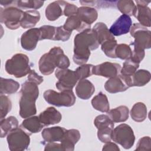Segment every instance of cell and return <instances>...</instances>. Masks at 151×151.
Masks as SVG:
<instances>
[{
    "mask_svg": "<svg viewBox=\"0 0 151 151\" xmlns=\"http://www.w3.org/2000/svg\"><path fill=\"white\" fill-rule=\"evenodd\" d=\"M129 110L126 106H120L109 110L107 115L114 123L124 122L129 118Z\"/></svg>",
    "mask_w": 151,
    "mask_h": 151,
    "instance_id": "4316f807",
    "label": "cell"
},
{
    "mask_svg": "<svg viewBox=\"0 0 151 151\" xmlns=\"http://www.w3.org/2000/svg\"><path fill=\"white\" fill-rule=\"evenodd\" d=\"M132 25L130 17L122 14L110 27L109 31L114 36H120L128 33Z\"/></svg>",
    "mask_w": 151,
    "mask_h": 151,
    "instance_id": "2e32d148",
    "label": "cell"
},
{
    "mask_svg": "<svg viewBox=\"0 0 151 151\" xmlns=\"http://www.w3.org/2000/svg\"><path fill=\"white\" fill-rule=\"evenodd\" d=\"M66 1H56L50 3L45 8V17L48 21H53L63 15V10Z\"/></svg>",
    "mask_w": 151,
    "mask_h": 151,
    "instance_id": "ffe728a7",
    "label": "cell"
},
{
    "mask_svg": "<svg viewBox=\"0 0 151 151\" xmlns=\"http://www.w3.org/2000/svg\"><path fill=\"white\" fill-rule=\"evenodd\" d=\"M151 147V139L149 136H144L140 138L136 145L135 150H149Z\"/></svg>",
    "mask_w": 151,
    "mask_h": 151,
    "instance_id": "b9f144b4",
    "label": "cell"
},
{
    "mask_svg": "<svg viewBox=\"0 0 151 151\" xmlns=\"http://www.w3.org/2000/svg\"><path fill=\"white\" fill-rule=\"evenodd\" d=\"M63 27L65 29L71 32L73 30L82 32L86 29H90L91 25L85 23L77 15H76L68 17Z\"/></svg>",
    "mask_w": 151,
    "mask_h": 151,
    "instance_id": "603a6c76",
    "label": "cell"
},
{
    "mask_svg": "<svg viewBox=\"0 0 151 151\" xmlns=\"http://www.w3.org/2000/svg\"><path fill=\"white\" fill-rule=\"evenodd\" d=\"M5 69L8 74L16 78L23 77L31 71L29 58L24 54H16L6 60Z\"/></svg>",
    "mask_w": 151,
    "mask_h": 151,
    "instance_id": "277c9868",
    "label": "cell"
},
{
    "mask_svg": "<svg viewBox=\"0 0 151 151\" xmlns=\"http://www.w3.org/2000/svg\"><path fill=\"white\" fill-rule=\"evenodd\" d=\"M14 2H15L14 1H3V0H2L0 1L1 5L2 6H5V8L9 7V6L11 5Z\"/></svg>",
    "mask_w": 151,
    "mask_h": 151,
    "instance_id": "c3c4849f",
    "label": "cell"
},
{
    "mask_svg": "<svg viewBox=\"0 0 151 151\" xmlns=\"http://www.w3.org/2000/svg\"><path fill=\"white\" fill-rule=\"evenodd\" d=\"M0 81L1 94H11L15 93L19 88V83L13 79L1 77Z\"/></svg>",
    "mask_w": 151,
    "mask_h": 151,
    "instance_id": "4dcf8cb0",
    "label": "cell"
},
{
    "mask_svg": "<svg viewBox=\"0 0 151 151\" xmlns=\"http://www.w3.org/2000/svg\"><path fill=\"white\" fill-rule=\"evenodd\" d=\"M0 119H5L8 113L11 111L12 103L9 97L5 95L0 96Z\"/></svg>",
    "mask_w": 151,
    "mask_h": 151,
    "instance_id": "8d00e7d4",
    "label": "cell"
},
{
    "mask_svg": "<svg viewBox=\"0 0 151 151\" xmlns=\"http://www.w3.org/2000/svg\"><path fill=\"white\" fill-rule=\"evenodd\" d=\"M101 49L108 57L115 58L116 48L117 45V41L114 40H107L101 44Z\"/></svg>",
    "mask_w": 151,
    "mask_h": 151,
    "instance_id": "d590c367",
    "label": "cell"
},
{
    "mask_svg": "<svg viewBox=\"0 0 151 151\" xmlns=\"http://www.w3.org/2000/svg\"><path fill=\"white\" fill-rule=\"evenodd\" d=\"M135 2L136 3V11L134 17L137 18L140 25L145 27H150L151 25V11L147 5L150 1L142 0Z\"/></svg>",
    "mask_w": 151,
    "mask_h": 151,
    "instance_id": "5bb4252c",
    "label": "cell"
},
{
    "mask_svg": "<svg viewBox=\"0 0 151 151\" xmlns=\"http://www.w3.org/2000/svg\"><path fill=\"white\" fill-rule=\"evenodd\" d=\"M0 21L10 29H17L21 26L24 11L15 6L0 8Z\"/></svg>",
    "mask_w": 151,
    "mask_h": 151,
    "instance_id": "9c48e42d",
    "label": "cell"
},
{
    "mask_svg": "<svg viewBox=\"0 0 151 151\" xmlns=\"http://www.w3.org/2000/svg\"><path fill=\"white\" fill-rule=\"evenodd\" d=\"M66 130L64 127L60 126L45 128L41 132V136L44 140L48 143L60 142Z\"/></svg>",
    "mask_w": 151,
    "mask_h": 151,
    "instance_id": "d6986e66",
    "label": "cell"
},
{
    "mask_svg": "<svg viewBox=\"0 0 151 151\" xmlns=\"http://www.w3.org/2000/svg\"><path fill=\"white\" fill-rule=\"evenodd\" d=\"M132 48L130 45L126 44H117L115 50L116 58H119L121 60H126L129 59L132 56Z\"/></svg>",
    "mask_w": 151,
    "mask_h": 151,
    "instance_id": "e575fe53",
    "label": "cell"
},
{
    "mask_svg": "<svg viewBox=\"0 0 151 151\" xmlns=\"http://www.w3.org/2000/svg\"><path fill=\"white\" fill-rule=\"evenodd\" d=\"M77 10L78 7L77 6L66 2L64 7L63 15L68 17L73 15H77Z\"/></svg>",
    "mask_w": 151,
    "mask_h": 151,
    "instance_id": "ee69618b",
    "label": "cell"
},
{
    "mask_svg": "<svg viewBox=\"0 0 151 151\" xmlns=\"http://www.w3.org/2000/svg\"><path fill=\"white\" fill-rule=\"evenodd\" d=\"M70 63L68 57L64 54L60 47L52 48L48 52L43 54L38 62L39 70L45 76L51 74L55 67L65 69L70 66Z\"/></svg>",
    "mask_w": 151,
    "mask_h": 151,
    "instance_id": "7a4b0ae2",
    "label": "cell"
},
{
    "mask_svg": "<svg viewBox=\"0 0 151 151\" xmlns=\"http://www.w3.org/2000/svg\"><path fill=\"white\" fill-rule=\"evenodd\" d=\"M19 115L23 119L32 116L37 113L35 101L39 96L38 85L28 80L23 83L20 91Z\"/></svg>",
    "mask_w": 151,
    "mask_h": 151,
    "instance_id": "3957f363",
    "label": "cell"
},
{
    "mask_svg": "<svg viewBox=\"0 0 151 151\" xmlns=\"http://www.w3.org/2000/svg\"><path fill=\"white\" fill-rule=\"evenodd\" d=\"M139 67V63H136L129 58L126 60L120 70V74L125 77H130L134 74Z\"/></svg>",
    "mask_w": 151,
    "mask_h": 151,
    "instance_id": "836d02e7",
    "label": "cell"
},
{
    "mask_svg": "<svg viewBox=\"0 0 151 151\" xmlns=\"http://www.w3.org/2000/svg\"><path fill=\"white\" fill-rule=\"evenodd\" d=\"M77 15L85 23L91 25L98 17L97 10L92 7L83 6L78 8Z\"/></svg>",
    "mask_w": 151,
    "mask_h": 151,
    "instance_id": "d4e9b609",
    "label": "cell"
},
{
    "mask_svg": "<svg viewBox=\"0 0 151 151\" xmlns=\"http://www.w3.org/2000/svg\"><path fill=\"white\" fill-rule=\"evenodd\" d=\"M94 65L90 64H84L77 67L75 71L76 76L78 80L86 79V78L92 76L93 68Z\"/></svg>",
    "mask_w": 151,
    "mask_h": 151,
    "instance_id": "74e56055",
    "label": "cell"
},
{
    "mask_svg": "<svg viewBox=\"0 0 151 151\" xmlns=\"http://www.w3.org/2000/svg\"><path fill=\"white\" fill-rule=\"evenodd\" d=\"M103 151H119L120 149L118 146L113 142H107L103 146L102 148Z\"/></svg>",
    "mask_w": 151,
    "mask_h": 151,
    "instance_id": "7dc6e473",
    "label": "cell"
},
{
    "mask_svg": "<svg viewBox=\"0 0 151 151\" xmlns=\"http://www.w3.org/2000/svg\"><path fill=\"white\" fill-rule=\"evenodd\" d=\"M43 97L48 104L57 107H71L74 104L76 99L72 90L58 93L50 89L44 93Z\"/></svg>",
    "mask_w": 151,
    "mask_h": 151,
    "instance_id": "5b68a950",
    "label": "cell"
},
{
    "mask_svg": "<svg viewBox=\"0 0 151 151\" xmlns=\"http://www.w3.org/2000/svg\"><path fill=\"white\" fill-rule=\"evenodd\" d=\"M40 31V41L43 40H54L56 27L51 25H43L39 28Z\"/></svg>",
    "mask_w": 151,
    "mask_h": 151,
    "instance_id": "f35d334b",
    "label": "cell"
},
{
    "mask_svg": "<svg viewBox=\"0 0 151 151\" xmlns=\"http://www.w3.org/2000/svg\"><path fill=\"white\" fill-rule=\"evenodd\" d=\"M94 124L98 130L99 140L105 143L110 142L114 125L109 116L106 114L99 115L95 118Z\"/></svg>",
    "mask_w": 151,
    "mask_h": 151,
    "instance_id": "30bf717a",
    "label": "cell"
},
{
    "mask_svg": "<svg viewBox=\"0 0 151 151\" xmlns=\"http://www.w3.org/2000/svg\"><path fill=\"white\" fill-rule=\"evenodd\" d=\"M147 107L146 105L142 102L135 103L130 110L132 119L137 122H142L144 121L147 117Z\"/></svg>",
    "mask_w": 151,
    "mask_h": 151,
    "instance_id": "f546056e",
    "label": "cell"
},
{
    "mask_svg": "<svg viewBox=\"0 0 151 151\" xmlns=\"http://www.w3.org/2000/svg\"><path fill=\"white\" fill-rule=\"evenodd\" d=\"M99 45L93 29H87L77 34L74 39V63L80 65L86 64L90 56V51L96 50Z\"/></svg>",
    "mask_w": 151,
    "mask_h": 151,
    "instance_id": "6da1fadb",
    "label": "cell"
},
{
    "mask_svg": "<svg viewBox=\"0 0 151 151\" xmlns=\"http://www.w3.org/2000/svg\"><path fill=\"white\" fill-rule=\"evenodd\" d=\"M18 126V121L17 119L12 116H11L6 119L1 120V137L3 138L7 136L10 132L17 128Z\"/></svg>",
    "mask_w": 151,
    "mask_h": 151,
    "instance_id": "1f68e13d",
    "label": "cell"
},
{
    "mask_svg": "<svg viewBox=\"0 0 151 151\" xmlns=\"http://www.w3.org/2000/svg\"><path fill=\"white\" fill-rule=\"evenodd\" d=\"M121 65L119 64L104 62L94 65L93 73L94 75L102 76L106 78H111L119 75L120 73Z\"/></svg>",
    "mask_w": 151,
    "mask_h": 151,
    "instance_id": "7c38bea8",
    "label": "cell"
},
{
    "mask_svg": "<svg viewBox=\"0 0 151 151\" xmlns=\"http://www.w3.org/2000/svg\"><path fill=\"white\" fill-rule=\"evenodd\" d=\"M71 35V32L65 29L63 25L56 27L54 41H66L69 40Z\"/></svg>",
    "mask_w": 151,
    "mask_h": 151,
    "instance_id": "60d3db41",
    "label": "cell"
},
{
    "mask_svg": "<svg viewBox=\"0 0 151 151\" xmlns=\"http://www.w3.org/2000/svg\"><path fill=\"white\" fill-rule=\"evenodd\" d=\"M130 32L134 39L130 44L131 46L144 50L151 47V32L146 27L139 23H134L132 25Z\"/></svg>",
    "mask_w": 151,
    "mask_h": 151,
    "instance_id": "8992f818",
    "label": "cell"
},
{
    "mask_svg": "<svg viewBox=\"0 0 151 151\" xmlns=\"http://www.w3.org/2000/svg\"><path fill=\"white\" fill-rule=\"evenodd\" d=\"M17 3L18 7L20 9H33V10H35L40 8L43 5L44 1L36 0L18 1Z\"/></svg>",
    "mask_w": 151,
    "mask_h": 151,
    "instance_id": "ab89813d",
    "label": "cell"
},
{
    "mask_svg": "<svg viewBox=\"0 0 151 151\" xmlns=\"http://www.w3.org/2000/svg\"><path fill=\"white\" fill-rule=\"evenodd\" d=\"M6 140L11 151H23L27 149L30 143L29 134L22 127H17L9 133Z\"/></svg>",
    "mask_w": 151,
    "mask_h": 151,
    "instance_id": "52a82bcc",
    "label": "cell"
},
{
    "mask_svg": "<svg viewBox=\"0 0 151 151\" xmlns=\"http://www.w3.org/2000/svg\"><path fill=\"white\" fill-rule=\"evenodd\" d=\"M44 150H63L61 143L50 142L48 143L44 148Z\"/></svg>",
    "mask_w": 151,
    "mask_h": 151,
    "instance_id": "bcb514c9",
    "label": "cell"
},
{
    "mask_svg": "<svg viewBox=\"0 0 151 151\" xmlns=\"http://www.w3.org/2000/svg\"><path fill=\"white\" fill-rule=\"evenodd\" d=\"M81 137L80 132L77 129L67 130L60 141L63 150L73 151L74 150L75 145Z\"/></svg>",
    "mask_w": 151,
    "mask_h": 151,
    "instance_id": "ac0fdd59",
    "label": "cell"
},
{
    "mask_svg": "<svg viewBox=\"0 0 151 151\" xmlns=\"http://www.w3.org/2000/svg\"><path fill=\"white\" fill-rule=\"evenodd\" d=\"M40 19V14L37 10L24 11L21 21V27L23 28H32L35 26Z\"/></svg>",
    "mask_w": 151,
    "mask_h": 151,
    "instance_id": "484cf974",
    "label": "cell"
},
{
    "mask_svg": "<svg viewBox=\"0 0 151 151\" xmlns=\"http://www.w3.org/2000/svg\"><path fill=\"white\" fill-rule=\"evenodd\" d=\"M116 5L118 9L124 15L129 17L134 16L136 11V5L131 0H120L116 2Z\"/></svg>",
    "mask_w": 151,
    "mask_h": 151,
    "instance_id": "d6a6232c",
    "label": "cell"
},
{
    "mask_svg": "<svg viewBox=\"0 0 151 151\" xmlns=\"http://www.w3.org/2000/svg\"><path fill=\"white\" fill-rule=\"evenodd\" d=\"M145 55V52L144 50L136 47H133L132 56L130 58L136 63H140L143 60Z\"/></svg>",
    "mask_w": 151,
    "mask_h": 151,
    "instance_id": "7bdbcfd3",
    "label": "cell"
},
{
    "mask_svg": "<svg viewBox=\"0 0 151 151\" xmlns=\"http://www.w3.org/2000/svg\"><path fill=\"white\" fill-rule=\"evenodd\" d=\"M39 119L44 126L57 124L62 119L61 114L54 107H49L39 114Z\"/></svg>",
    "mask_w": 151,
    "mask_h": 151,
    "instance_id": "e0dca14e",
    "label": "cell"
},
{
    "mask_svg": "<svg viewBox=\"0 0 151 151\" xmlns=\"http://www.w3.org/2000/svg\"><path fill=\"white\" fill-rule=\"evenodd\" d=\"M95 91V87L93 83L88 80H80L76 87V93L77 96L83 100L89 99Z\"/></svg>",
    "mask_w": 151,
    "mask_h": 151,
    "instance_id": "44dd1931",
    "label": "cell"
},
{
    "mask_svg": "<svg viewBox=\"0 0 151 151\" xmlns=\"http://www.w3.org/2000/svg\"><path fill=\"white\" fill-rule=\"evenodd\" d=\"M129 87L126 77L121 74L110 78L104 84L105 90L110 93L123 92Z\"/></svg>",
    "mask_w": 151,
    "mask_h": 151,
    "instance_id": "9a60e30c",
    "label": "cell"
},
{
    "mask_svg": "<svg viewBox=\"0 0 151 151\" xmlns=\"http://www.w3.org/2000/svg\"><path fill=\"white\" fill-rule=\"evenodd\" d=\"M111 140L125 149H129L133 146L135 136L132 127L127 124L123 123L113 129Z\"/></svg>",
    "mask_w": 151,
    "mask_h": 151,
    "instance_id": "ba28073f",
    "label": "cell"
},
{
    "mask_svg": "<svg viewBox=\"0 0 151 151\" xmlns=\"http://www.w3.org/2000/svg\"><path fill=\"white\" fill-rule=\"evenodd\" d=\"M28 80L29 81H32L38 86L43 82L44 78L42 76L38 75L34 70H31L30 73L28 76Z\"/></svg>",
    "mask_w": 151,
    "mask_h": 151,
    "instance_id": "f6af8a7d",
    "label": "cell"
},
{
    "mask_svg": "<svg viewBox=\"0 0 151 151\" xmlns=\"http://www.w3.org/2000/svg\"><path fill=\"white\" fill-rule=\"evenodd\" d=\"M92 29L96 34L99 44H101L107 40L115 39L114 35L110 32L107 25L103 22L96 23Z\"/></svg>",
    "mask_w": 151,
    "mask_h": 151,
    "instance_id": "cb8c5ba5",
    "label": "cell"
},
{
    "mask_svg": "<svg viewBox=\"0 0 151 151\" xmlns=\"http://www.w3.org/2000/svg\"><path fill=\"white\" fill-rule=\"evenodd\" d=\"M40 40V31L39 28H32L24 32L20 39L22 48L27 51L34 50Z\"/></svg>",
    "mask_w": 151,
    "mask_h": 151,
    "instance_id": "4fadbf2b",
    "label": "cell"
},
{
    "mask_svg": "<svg viewBox=\"0 0 151 151\" xmlns=\"http://www.w3.org/2000/svg\"><path fill=\"white\" fill-rule=\"evenodd\" d=\"M91 104L93 108L99 111L107 113L110 110L109 102L106 95L100 92L91 100Z\"/></svg>",
    "mask_w": 151,
    "mask_h": 151,
    "instance_id": "f1b7e54d",
    "label": "cell"
},
{
    "mask_svg": "<svg viewBox=\"0 0 151 151\" xmlns=\"http://www.w3.org/2000/svg\"><path fill=\"white\" fill-rule=\"evenodd\" d=\"M127 77L130 87L133 86L141 87L150 81L151 74L149 71L142 69L136 71L132 76Z\"/></svg>",
    "mask_w": 151,
    "mask_h": 151,
    "instance_id": "7402d4cb",
    "label": "cell"
},
{
    "mask_svg": "<svg viewBox=\"0 0 151 151\" xmlns=\"http://www.w3.org/2000/svg\"><path fill=\"white\" fill-rule=\"evenodd\" d=\"M55 76L58 80L55 84L56 88L61 91L72 90L78 80L75 71L68 68H57Z\"/></svg>",
    "mask_w": 151,
    "mask_h": 151,
    "instance_id": "8fae6325",
    "label": "cell"
},
{
    "mask_svg": "<svg viewBox=\"0 0 151 151\" xmlns=\"http://www.w3.org/2000/svg\"><path fill=\"white\" fill-rule=\"evenodd\" d=\"M44 125L40 122L38 116H31L26 118L22 122L21 127L27 130L31 133H37L40 132Z\"/></svg>",
    "mask_w": 151,
    "mask_h": 151,
    "instance_id": "83f0119b",
    "label": "cell"
}]
</instances>
